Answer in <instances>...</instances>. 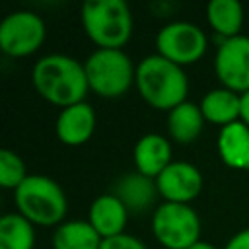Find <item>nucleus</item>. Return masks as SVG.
Returning <instances> with one entry per match:
<instances>
[{
  "mask_svg": "<svg viewBox=\"0 0 249 249\" xmlns=\"http://www.w3.org/2000/svg\"><path fill=\"white\" fill-rule=\"evenodd\" d=\"M216 152L224 165L249 171V126L241 121H235L218 130Z\"/></svg>",
  "mask_w": 249,
  "mask_h": 249,
  "instance_id": "obj_15",
  "label": "nucleus"
},
{
  "mask_svg": "<svg viewBox=\"0 0 249 249\" xmlns=\"http://www.w3.org/2000/svg\"><path fill=\"white\" fill-rule=\"evenodd\" d=\"M89 91L103 99L123 97L136 78V64L124 49H93L84 60Z\"/></svg>",
  "mask_w": 249,
  "mask_h": 249,
  "instance_id": "obj_5",
  "label": "nucleus"
},
{
  "mask_svg": "<svg viewBox=\"0 0 249 249\" xmlns=\"http://www.w3.org/2000/svg\"><path fill=\"white\" fill-rule=\"evenodd\" d=\"M208 51V37L200 25L187 19H173L156 33V53L179 66L198 62Z\"/></svg>",
  "mask_w": 249,
  "mask_h": 249,
  "instance_id": "obj_7",
  "label": "nucleus"
},
{
  "mask_svg": "<svg viewBox=\"0 0 249 249\" xmlns=\"http://www.w3.org/2000/svg\"><path fill=\"white\" fill-rule=\"evenodd\" d=\"M189 249H218L214 243H210V241H204V239H198L196 243H193Z\"/></svg>",
  "mask_w": 249,
  "mask_h": 249,
  "instance_id": "obj_25",
  "label": "nucleus"
},
{
  "mask_svg": "<svg viewBox=\"0 0 249 249\" xmlns=\"http://www.w3.org/2000/svg\"><path fill=\"white\" fill-rule=\"evenodd\" d=\"M31 84L39 97L60 109L86 101L89 91L84 62L64 53H49L35 60Z\"/></svg>",
  "mask_w": 249,
  "mask_h": 249,
  "instance_id": "obj_1",
  "label": "nucleus"
},
{
  "mask_svg": "<svg viewBox=\"0 0 249 249\" xmlns=\"http://www.w3.org/2000/svg\"><path fill=\"white\" fill-rule=\"evenodd\" d=\"M35 226L18 212H6L0 218V249H33Z\"/></svg>",
  "mask_w": 249,
  "mask_h": 249,
  "instance_id": "obj_20",
  "label": "nucleus"
},
{
  "mask_svg": "<svg viewBox=\"0 0 249 249\" xmlns=\"http://www.w3.org/2000/svg\"><path fill=\"white\" fill-rule=\"evenodd\" d=\"M173 161V142L160 132L142 134L132 148L134 171L156 179Z\"/></svg>",
  "mask_w": 249,
  "mask_h": 249,
  "instance_id": "obj_12",
  "label": "nucleus"
},
{
  "mask_svg": "<svg viewBox=\"0 0 249 249\" xmlns=\"http://www.w3.org/2000/svg\"><path fill=\"white\" fill-rule=\"evenodd\" d=\"M239 121L249 126V89L245 93H241V117H239Z\"/></svg>",
  "mask_w": 249,
  "mask_h": 249,
  "instance_id": "obj_24",
  "label": "nucleus"
},
{
  "mask_svg": "<svg viewBox=\"0 0 249 249\" xmlns=\"http://www.w3.org/2000/svg\"><path fill=\"white\" fill-rule=\"evenodd\" d=\"M103 237L88 220H64L54 228L53 249H99Z\"/></svg>",
  "mask_w": 249,
  "mask_h": 249,
  "instance_id": "obj_19",
  "label": "nucleus"
},
{
  "mask_svg": "<svg viewBox=\"0 0 249 249\" xmlns=\"http://www.w3.org/2000/svg\"><path fill=\"white\" fill-rule=\"evenodd\" d=\"M156 241L165 249H189L200 239L202 222L191 204L160 202L150 220Z\"/></svg>",
  "mask_w": 249,
  "mask_h": 249,
  "instance_id": "obj_6",
  "label": "nucleus"
},
{
  "mask_svg": "<svg viewBox=\"0 0 249 249\" xmlns=\"http://www.w3.org/2000/svg\"><path fill=\"white\" fill-rule=\"evenodd\" d=\"M222 249H249V228L235 231Z\"/></svg>",
  "mask_w": 249,
  "mask_h": 249,
  "instance_id": "obj_23",
  "label": "nucleus"
},
{
  "mask_svg": "<svg viewBox=\"0 0 249 249\" xmlns=\"http://www.w3.org/2000/svg\"><path fill=\"white\" fill-rule=\"evenodd\" d=\"M95 124L97 117L93 107L88 101H80L58 111L54 119V134L60 144L76 148L93 136Z\"/></svg>",
  "mask_w": 249,
  "mask_h": 249,
  "instance_id": "obj_11",
  "label": "nucleus"
},
{
  "mask_svg": "<svg viewBox=\"0 0 249 249\" xmlns=\"http://www.w3.org/2000/svg\"><path fill=\"white\" fill-rule=\"evenodd\" d=\"M134 88L152 109L169 113L187 101L189 78L183 66L152 53L136 64Z\"/></svg>",
  "mask_w": 249,
  "mask_h": 249,
  "instance_id": "obj_2",
  "label": "nucleus"
},
{
  "mask_svg": "<svg viewBox=\"0 0 249 249\" xmlns=\"http://www.w3.org/2000/svg\"><path fill=\"white\" fill-rule=\"evenodd\" d=\"M214 74L220 86L245 93L249 89V35L218 41L214 54Z\"/></svg>",
  "mask_w": 249,
  "mask_h": 249,
  "instance_id": "obj_9",
  "label": "nucleus"
},
{
  "mask_svg": "<svg viewBox=\"0 0 249 249\" xmlns=\"http://www.w3.org/2000/svg\"><path fill=\"white\" fill-rule=\"evenodd\" d=\"M247 14L239 0H210L206 4V21L218 39H231L241 35Z\"/></svg>",
  "mask_w": 249,
  "mask_h": 249,
  "instance_id": "obj_18",
  "label": "nucleus"
},
{
  "mask_svg": "<svg viewBox=\"0 0 249 249\" xmlns=\"http://www.w3.org/2000/svg\"><path fill=\"white\" fill-rule=\"evenodd\" d=\"M27 167L21 156L10 148L0 150V185L2 189L16 191L27 177Z\"/></svg>",
  "mask_w": 249,
  "mask_h": 249,
  "instance_id": "obj_21",
  "label": "nucleus"
},
{
  "mask_svg": "<svg viewBox=\"0 0 249 249\" xmlns=\"http://www.w3.org/2000/svg\"><path fill=\"white\" fill-rule=\"evenodd\" d=\"M128 214L130 212L126 210V206L113 193H103L91 200L86 220L93 226V230L103 239H107V237L124 233Z\"/></svg>",
  "mask_w": 249,
  "mask_h": 249,
  "instance_id": "obj_13",
  "label": "nucleus"
},
{
  "mask_svg": "<svg viewBox=\"0 0 249 249\" xmlns=\"http://www.w3.org/2000/svg\"><path fill=\"white\" fill-rule=\"evenodd\" d=\"M204 124L206 121L202 117L200 105L187 99L167 113L165 119L167 138L175 144H193L202 134Z\"/></svg>",
  "mask_w": 249,
  "mask_h": 249,
  "instance_id": "obj_17",
  "label": "nucleus"
},
{
  "mask_svg": "<svg viewBox=\"0 0 249 249\" xmlns=\"http://www.w3.org/2000/svg\"><path fill=\"white\" fill-rule=\"evenodd\" d=\"M99 249H148V247L140 237L124 231V233H119L115 237L103 239Z\"/></svg>",
  "mask_w": 249,
  "mask_h": 249,
  "instance_id": "obj_22",
  "label": "nucleus"
},
{
  "mask_svg": "<svg viewBox=\"0 0 249 249\" xmlns=\"http://www.w3.org/2000/svg\"><path fill=\"white\" fill-rule=\"evenodd\" d=\"M124 206L128 212H146L156 204V198L160 196L156 179L146 177L138 171H130L121 175L111 191Z\"/></svg>",
  "mask_w": 249,
  "mask_h": 249,
  "instance_id": "obj_14",
  "label": "nucleus"
},
{
  "mask_svg": "<svg viewBox=\"0 0 249 249\" xmlns=\"http://www.w3.org/2000/svg\"><path fill=\"white\" fill-rule=\"evenodd\" d=\"M47 39L45 19L31 10H16L0 21V51L12 58L35 54Z\"/></svg>",
  "mask_w": 249,
  "mask_h": 249,
  "instance_id": "obj_8",
  "label": "nucleus"
},
{
  "mask_svg": "<svg viewBox=\"0 0 249 249\" xmlns=\"http://www.w3.org/2000/svg\"><path fill=\"white\" fill-rule=\"evenodd\" d=\"M247 19H249V10H247Z\"/></svg>",
  "mask_w": 249,
  "mask_h": 249,
  "instance_id": "obj_26",
  "label": "nucleus"
},
{
  "mask_svg": "<svg viewBox=\"0 0 249 249\" xmlns=\"http://www.w3.org/2000/svg\"><path fill=\"white\" fill-rule=\"evenodd\" d=\"M80 21L95 49H123L134 27L130 6L124 0H88L82 4Z\"/></svg>",
  "mask_w": 249,
  "mask_h": 249,
  "instance_id": "obj_4",
  "label": "nucleus"
},
{
  "mask_svg": "<svg viewBox=\"0 0 249 249\" xmlns=\"http://www.w3.org/2000/svg\"><path fill=\"white\" fill-rule=\"evenodd\" d=\"M156 187L165 202L191 204L204 187L202 171L185 160H173L158 177Z\"/></svg>",
  "mask_w": 249,
  "mask_h": 249,
  "instance_id": "obj_10",
  "label": "nucleus"
},
{
  "mask_svg": "<svg viewBox=\"0 0 249 249\" xmlns=\"http://www.w3.org/2000/svg\"><path fill=\"white\" fill-rule=\"evenodd\" d=\"M206 123L216 126H228L241 117V93H235L224 86L208 89L198 101Z\"/></svg>",
  "mask_w": 249,
  "mask_h": 249,
  "instance_id": "obj_16",
  "label": "nucleus"
},
{
  "mask_svg": "<svg viewBox=\"0 0 249 249\" xmlns=\"http://www.w3.org/2000/svg\"><path fill=\"white\" fill-rule=\"evenodd\" d=\"M16 212L33 226L56 228L68 212V198L58 181L43 173H29L14 191Z\"/></svg>",
  "mask_w": 249,
  "mask_h": 249,
  "instance_id": "obj_3",
  "label": "nucleus"
}]
</instances>
